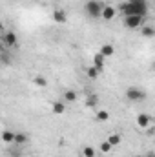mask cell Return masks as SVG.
I'll return each instance as SVG.
<instances>
[{
	"label": "cell",
	"mask_w": 155,
	"mask_h": 157,
	"mask_svg": "<svg viewBox=\"0 0 155 157\" xmlns=\"http://www.w3.org/2000/svg\"><path fill=\"white\" fill-rule=\"evenodd\" d=\"M120 13L124 17H130V15H139V17H148V7H139V6H133L130 2H122L120 4Z\"/></svg>",
	"instance_id": "obj_1"
},
{
	"label": "cell",
	"mask_w": 155,
	"mask_h": 157,
	"mask_svg": "<svg viewBox=\"0 0 155 157\" xmlns=\"http://www.w3.org/2000/svg\"><path fill=\"white\" fill-rule=\"evenodd\" d=\"M102 7H104V4H102V2H99V0H88V2H86V6H84L86 13H88L91 18H100Z\"/></svg>",
	"instance_id": "obj_2"
},
{
	"label": "cell",
	"mask_w": 155,
	"mask_h": 157,
	"mask_svg": "<svg viewBox=\"0 0 155 157\" xmlns=\"http://www.w3.org/2000/svg\"><path fill=\"white\" fill-rule=\"evenodd\" d=\"M144 17H139V15H130V17H124L122 24L128 28V29H137V28H142L144 26Z\"/></svg>",
	"instance_id": "obj_3"
},
{
	"label": "cell",
	"mask_w": 155,
	"mask_h": 157,
	"mask_svg": "<svg viewBox=\"0 0 155 157\" xmlns=\"http://www.w3.org/2000/svg\"><path fill=\"white\" fill-rule=\"evenodd\" d=\"M126 99L131 101V102H139V101H144L146 99V93L141 88H128L126 90Z\"/></svg>",
	"instance_id": "obj_4"
},
{
	"label": "cell",
	"mask_w": 155,
	"mask_h": 157,
	"mask_svg": "<svg viewBox=\"0 0 155 157\" xmlns=\"http://www.w3.org/2000/svg\"><path fill=\"white\" fill-rule=\"evenodd\" d=\"M0 39H2V46L7 48V49L17 46V33H15V31H4V33L0 35Z\"/></svg>",
	"instance_id": "obj_5"
},
{
	"label": "cell",
	"mask_w": 155,
	"mask_h": 157,
	"mask_svg": "<svg viewBox=\"0 0 155 157\" xmlns=\"http://www.w3.org/2000/svg\"><path fill=\"white\" fill-rule=\"evenodd\" d=\"M53 20H55L57 24H66V22H68V13H66L64 9H55V11H53Z\"/></svg>",
	"instance_id": "obj_6"
},
{
	"label": "cell",
	"mask_w": 155,
	"mask_h": 157,
	"mask_svg": "<svg viewBox=\"0 0 155 157\" xmlns=\"http://www.w3.org/2000/svg\"><path fill=\"white\" fill-rule=\"evenodd\" d=\"M113 17H115L113 6H104V7H102V13H100V18H102V20H112Z\"/></svg>",
	"instance_id": "obj_7"
},
{
	"label": "cell",
	"mask_w": 155,
	"mask_h": 157,
	"mask_svg": "<svg viewBox=\"0 0 155 157\" xmlns=\"http://www.w3.org/2000/svg\"><path fill=\"white\" fill-rule=\"evenodd\" d=\"M137 124H139L141 128H148V126L152 124V117H150L148 113H139V115H137Z\"/></svg>",
	"instance_id": "obj_8"
},
{
	"label": "cell",
	"mask_w": 155,
	"mask_h": 157,
	"mask_svg": "<svg viewBox=\"0 0 155 157\" xmlns=\"http://www.w3.org/2000/svg\"><path fill=\"white\" fill-rule=\"evenodd\" d=\"M99 53H100L102 57H112V55L115 53V48H113L112 44H102L100 49H99Z\"/></svg>",
	"instance_id": "obj_9"
},
{
	"label": "cell",
	"mask_w": 155,
	"mask_h": 157,
	"mask_svg": "<svg viewBox=\"0 0 155 157\" xmlns=\"http://www.w3.org/2000/svg\"><path fill=\"white\" fill-rule=\"evenodd\" d=\"M0 139H2L6 144H11V143L15 141V132H11V130H4V132L0 133Z\"/></svg>",
	"instance_id": "obj_10"
},
{
	"label": "cell",
	"mask_w": 155,
	"mask_h": 157,
	"mask_svg": "<svg viewBox=\"0 0 155 157\" xmlns=\"http://www.w3.org/2000/svg\"><path fill=\"white\" fill-rule=\"evenodd\" d=\"M97 104H99V95L97 93H89L86 97V106L88 108H97Z\"/></svg>",
	"instance_id": "obj_11"
},
{
	"label": "cell",
	"mask_w": 155,
	"mask_h": 157,
	"mask_svg": "<svg viewBox=\"0 0 155 157\" xmlns=\"http://www.w3.org/2000/svg\"><path fill=\"white\" fill-rule=\"evenodd\" d=\"M53 113H57V115H62L64 112H66V102L64 101H57V102H53Z\"/></svg>",
	"instance_id": "obj_12"
},
{
	"label": "cell",
	"mask_w": 155,
	"mask_h": 157,
	"mask_svg": "<svg viewBox=\"0 0 155 157\" xmlns=\"http://www.w3.org/2000/svg\"><path fill=\"white\" fill-rule=\"evenodd\" d=\"M104 59H106V57H102L100 53H97V55L93 57V66H95L97 70H102V68H104Z\"/></svg>",
	"instance_id": "obj_13"
},
{
	"label": "cell",
	"mask_w": 155,
	"mask_h": 157,
	"mask_svg": "<svg viewBox=\"0 0 155 157\" xmlns=\"http://www.w3.org/2000/svg\"><path fill=\"white\" fill-rule=\"evenodd\" d=\"M64 101L66 102H75L77 101V91L75 90H66L64 91Z\"/></svg>",
	"instance_id": "obj_14"
},
{
	"label": "cell",
	"mask_w": 155,
	"mask_h": 157,
	"mask_svg": "<svg viewBox=\"0 0 155 157\" xmlns=\"http://www.w3.org/2000/svg\"><path fill=\"white\" fill-rule=\"evenodd\" d=\"M95 119H97V122H106V121L110 119V112H106V110H97Z\"/></svg>",
	"instance_id": "obj_15"
},
{
	"label": "cell",
	"mask_w": 155,
	"mask_h": 157,
	"mask_svg": "<svg viewBox=\"0 0 155 157\" xmlns=\"http://www.w3.org/2000/svg\"><path fill=\"white\" fill-rule=\"evenodd\" d=\"M141 35L146 37V39H152V37L155 35V29L152 28V26H142V28H141Z\"/></svg>",
	"instance_id": "obj_16"
},
{
	"label": "cell",
	"mask_w": 155,
	"mask_h": 157,
	"mask_svg": "<svg viewBox=\"0 0 155 157\" xmlns=\"http://www.w3.org/2000/svg\"><path fill=\"white\" fill-rule=\"evenodd\" d=\"M88 78H91V80H97L99 78V75H100V70H97L95 66H91V68H88Z\"/></svg>",
	"instance_id": "obj_17"
},
{
	"label": "cell",
	"mask_w": 155,
	"mask_h": 157,
	"mask_svg": "<svg viewBox=\"0 0 155 157\" xmlns=\"http://www.w3.org/2000/svg\"><path fill=\"white\" fill-rule=\"evenodd\" d=\"M97 155V150L93 146H84L82 148V157H95Z\"/></svg>",
	"instance_id": "obj_18"
},
{
	"label": "cell",
	"mask_w": 155,
	"mask_h": 157,
	"mask_svg": "<svg viewBox=\"0 0 155 157\" xmlns=\"http://www.w3.org/2000/svg\"><path fill=\"white\" fill-rule=\"evenodd\" d=\"M26 141H28V135H26V133H22V132L15 133V141H13V143H17V144H24Z\"/></svg>",
	"instance_id": "obj_19"
},
{
	"label": "cell",
	"mask_w": 155,
	"mask_h": 157,
	"mask_svg": "<svg viewBox=\"0 0 155 157\" xmlns=\"http://www.w3.org/2000/svg\"><path fill=\"white\" fill-rule=\"evenodd\" d=\"M108 143L112 144V148L117 146V144H120V135H119V133H112V135L108 137Z\"/></svg>",
	"instance_id": "obj_20"
},
{
	"label": "cell",
	"mask_w": 155,
	"mask_h": 157,
	"mask_svg": "<svg viewBox=\"0 0 155 157\" xmlns=\"http://www.w3.org/2000/svg\"><path fill=\"white\" fill-rule=\"evenodd\" d=\"M33 82H35L37 86H42V88H44V86L47 84V78L44 77V75H37V77L33 78Z\"/></svg>",
	"instance_id": "obj_21"
},
{
	"label": "cell",
	"mask_w": 155,
	"mask_h": 157,
	"mask_svg": "<svg viewBox=\"0 0 155 157\" xmlns=\"http://www.w3.org/2000/svg\"><path fill=\"white\" fill-rule=\"evenodd\" d=\"M100 152H102V154H108V152H112V144H110L108 141H104V143L100 144Z\"/></svg>",
	"instance_id": "obj_22"
},
{
	"label": "cell",
	"mask_w": 155,
	"mask_h": 157,
	"mask_svg": "<svg viewBox=\"0 0 155 157\" xmlns=\"http://www.w3.org/2000/svg\"><path fill=\"white\" fill-rule=\"evenodd\" d=\"M130 4H133V6H139V7H148V2L146 0H128Z\"/></svg>",
	"instance_id": "obj_23"
},
{
	"label": "cell",
	"mask_w": 155,
	"mask_h": 157,
	"mask_svg": "<svg viewBox=\"0 0 155 157\" xmlns=\"http://www.w3.org/2000/svg\"><path fill=\"white\" fill-rule=\"evenodd\" d=\"M4 51H6V48H4V46H2V42H0V55H2Z\"/></svg>",
	"instance_id": "obj_24"
},
{
	"label": "cell",
	"mask_w": 155,
	"mask_h": 157,
	"mask_svg": "<svg viewBox=\"0 0 155 157\" xmlns=\"http://www.w3.org/2000/svg\"><path fill=\"white\" fill-rule=\"evenodd\" d=\"M0 33H4V24H2V20H0Z\"/></svg>",
	"instance_id": "obj_25"
},
{
	"label": "cell",
	"mask_w": 155,
	"mask_h": 157,
	"mask_svg": "<svg viewBox=\"0 0 155 157\" xmlns=\"http://www.w3.org/2000/svg\"><path fill=\"white\" fill-rule=\"evenodd\" d=\"M148 157H155V155H153V154H152V152H150V154H148Z\"/></svg>",
	"instance_id": "obj_26"
},
{
	"label": "cell",
	"mask_w": 155,
	"mask_h": 157,
	"mask_svg": "<svg viewBox=\"0 0 155 157\" xmlns=\"http://www.w3.org/2000/svg\"><path fill=\"white\" fill-rule=\"evenodd\" d=\"M135 157H142V155H135Z\"/></svg>",
	"instance_id": "obj_27"
}]
</instances>
